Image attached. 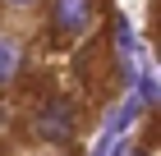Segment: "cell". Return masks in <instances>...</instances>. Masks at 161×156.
I'll return each instance as SVG.
<instances>
[{"instance_id": "cell-1", "label": "cell", "mask_w": 161, "mask_h": 156, "mask_svg": "<svg viewBox=\"0 0 161 156\" xmlns=\"http://www.w3.org/2000/svg\"><path fill=\"white\" fill-rule=\"evenodd\" d=\"M101 0H46V28L55 41H78L97 28Z\"/></svg>"}, {"instance_id": "cell-3", "label": "cell", "mask_w": 161, "mask_h": 156, "mask_svg": "<svg viewBox=\"0 0 161 156\" xmlns=\"http://www.w3.org/2000/svg\"><path fill=\"white\" fill-rule=\"evenodd\" d=\"M23 73V41H14L5 28H0V92H9Z\"/></svg>"}, {"instance_id": "cell-2", "label": "cell", "mask_w": 161, "mask_h": 156, "mask_svg": "<svg viewBox=\"0 0 161 156\" xmlns=\"http://www.w3.org/2000/svg\"><path fill=\"white\" fill-rule=\"evenodd\" d=\"M78 129V110L69 96H46V101H37V110H32V133H37L46 147H64L69 138H74Z\"/></svg>"}, {"instance_id": "cell-5", "label": "cell", "mask_w": 161, "mask_h": 156, "mask_svg": "<svg viewBox=\"0 0 161 156\" xmlns=\"http://www.w3.org/2000/svg\"><path fill=\"white\" fill-rule=\"evenodd\" d=\"M129 156H143V152H129Z\"/></svg>"}, {"instance_id": "cell-4", "label": "cell", "mask_w": 161, "mask_h": 156, "mask_svg": "<svg viewBox=\"0 0 161 156\" xmlns=\"http://www.w3.org/2000/svg\"><path fill=\"white\" fill-rule=\"evenodd\" d=\"M0 5H9V9H32V5H42V0H0Z\"/></svg>"}]
</instances>
